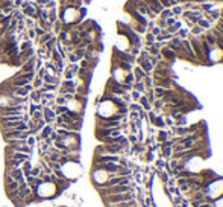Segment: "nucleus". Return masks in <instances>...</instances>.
<instances>
[{
    "label": "nucleus",
    "mask_w": 223,
    "mask_h": 207,
    "mask_svg": "<svg viewBox=\"0 0 223 207\" xmlns=\"http://www.w3.org/2000/svg\"><path fill=\"white\" fill-rule=\"evenodd\" d=\"M137 198V193L135 190L132 192H126V193H114V195H108L102 198L105 204H117V203H123V201H129V200H134Z\"/></svg>",
    "instance_id": "f257e3e1"
},
{
    "label": "nucleus",
    "mask_w": 223,
    "mask_h": 207,
    "mask_svg": "<svg viewBox=\"0 0 223 207\" xmlns=\"http://www.w3.org/2000/svg\"><path fill=\"white\" fill-rule=\"evenodd\" d=\"M206 59L209 64H219L223 62V49L217 44L209 46L208 52H206Z\"/></svg>",
    "instance_id": "f03ea898"
},
{
    "label": "nucleus",
    "mask_w": 223,
    "mask_h": 207,
    "mask_svg": "<svg viewBox=\"0 0 223 207\" xmlns=\"http://www.w3.org/2000/svg\"><path fill=\"white\" fill-rule=\"evenodd\" d=\"M2 136H3V140H9V139L26 140L31 136V133H29V129L28 131H20V129H2Z\"/></svg>",
    "instance_id": "7ed1b4c3"
},
{
    "label": "nucleus",
    "mask_w": 223,
    "mask_h": 207,
    "mask_svg": "<svg viewBox=\"0 0 223 207\" xmlns=\"http://www.w3.org/2000/svg\"><path fill=\"white\" fill-rule=\"evenodd\" d=\"M32 155L29 154H23V152H15V151H9V149H5V159H14V160H18V161H26V160H31Z\"/></svg>",
    "instance_id": "20e7f679"
},
{
    "label": "nucleus",
    "mask_w": 223,
    "mask_h": 207,
    "mask_svg": "<svg viewBox=\"0 0 223 207\" xmlns=\"http://www.w3.org/2000/svg\"><path fill=\"white\" fill-rule=\"evenodd\" d=\"M160 55H161L163 59H165V61H168V62H173V61L176 59V54H175V52L170 49L167 44L160 49Z\"/></svg>",
    "instance_id": "39448f33"
},
{
    "label": "nucleus",
    "mask_w": 223,
    "mask_h": 207,
    "mask_svg": "<svg viewBox=\"0 0 223 207\" xmlns=\"http://www.w3.org/2000/svg\"><path fill=\"white\" fill-rule=\"evenodd\" d=\"M43 119L46 120L47 125H52L55 120H56V114L53 111V108H49V107H44L43 108Z\"/></svg>",
    "instance_id": "423d86ee"
},
{
    "label": "nucleus",
    "mask_w": 223,
    "mask_h": 207,
    "mask_svg": "<svg viewBox=\"0 0 223 207\" xmlns=\"http://www.w3.org/2000/svg\"><path fill=\"white\" fill-rule=\"evenodd\" d=\"M144 2H146V5L150 8V11H152V12H155L156 15H158L160 12L164 9V8H163V5L160 3V0H144Z\"/></svg>",
    "instance_id": "0eeeda50"
},
{
    "label": "nucleus",
    "mask_w": 223,
    "mask_h": 207,
    "mask_svg": "<svg viewBox=\"0 0 223 207\" xmlns=\"http://www.w3.org/2000/svg\"><path fill=\"white\" fill-rule=\"evenodd\" d=\"M20 187V183L17 180H9V181H5V192L6 193H11V192H17Z\"/></svg>",
    "instance_id": "6e6552de"
},
{
    "label": "nucleus",
    "mask_w": 223,
    "mask_h": 207,
    "mask_svg": "<svg viewBox=\"0 0 223 207\" xmlns=\"http://www.w3.org/2000/svg\"><path fill=\"white\" fill-rule=\"evenodd\" d=\"M34 55H35V50H34V47H31V49H28V50H21L20 54H18V59H20L21 64H23V62H26L28 59H31Z\"/></svg>",
    "instance_id": "1a4fd4ad"
},
{
    "label": "nucleus",
    "mask_w": 223,
    "mask_h": 207,
    "mask_svg": "<svg viewBox=\"0 0 223 207\" xmlns=\"http://www.w3.org/2000/svg\"><path fill=\"white\" fill-rule=\"evenodd\" d=\"M41 98H43V92L40 88H34L32 92L29 93V99L34 102V104H40L41 102Z\"/></svg>",
    "instance_id": "9d476101"
},
{
    "label": "nucleus",
    "mask_w": 223,
    "mask_h": 207,
    "mask_svg": "<svg viewBox=\"0 0 223 207\" xmlns=\"http://www.w3.org/2000/svg\"><path fill=\"white\" fill-rule=\"evenodd\" d=\"M138 104L141 105V108H143L144 111H150V110H152V104L149 102V99H147V96H146V95H141V96H140Z\"/></svg>",
    "instance_id": "9b49d317"
},
{
    "label": "nucleus",
    "mask_w": 223,
    "mask_h": 207,
    "mask_svg": "<svg viewBox=\"0 0 223 207\" xmlns=\"http://www.w3.org/2000/svg\"><path fill=\"white\" fill-rule=\"evenodd\" d=\"M132 73H134V76H135V81H143L144 78L147 76V73L144 72L141 67H138V66H135V67L132 69Z\"/></svg>",
    "instance_id": "f8f14e48"
},
{
    "label": "nucleus",
    "mask_w": 223,
    "mask_h": 207,
    "mask_svg": "<svg viewBox=\"0 0 223 207\" xmlns=\"http://www.w3.org/2000/svg\"><path fill=\"white\" fill-rule=\"evenodd\" d=\"M32 166H34V164H32V161H31V160H26V161H23V163H21L20 169L23 171V175H24V178L31 175V169H32Z\"/></svg>",
    "instance_id": "ddd939ff"
},
{
    "label": "nucleus",
    "mask_w": 223,
    "mask_h": 207,
    "mask_svg": "<svg viewBox=\"0 0 223 207\" xmlns=\"http://www.w3.org/2000/svg\"><path fill=\"white\" fill-rule=\"evenodd\" d=\"M170 136H172V133L165 131V129H160L158 134H156V142H158V143H164L165 140H168Z\"/></svg>",
    "instance_id": "4468645a"
},
{
    "label": "nucleus",
    "mask_w": 223,
    "mask_h": 207,
    "mask_svg": "<svg viewBox=\"0 0 223 207\" xmlns=\"http://www.w3.org/2000/svg\"><path fill=\"white\" fill-rule=\"evenodd\" d=\"M23 161H18V160H14V159H5V166L6 169H15V167H20Z\"/></svg>",
    "instance_id": "2eb2a0df"
},
{
    "label": "nucleus",
    "mask_w": 223,
    "mask_h": 207,
    "mask_svg": "<svg viewBox=\"0 0 223 207\" xmlns=\"http://www.w3.org/2000/svg\"><path fill=\"white\" fill-rule=\"evenodd\" d=\"M53 37V32H46L43 37H40V38H36V43H38V46H44L50 38Z\"/></svg>",
    "instance_id": "dca6fc26"
},
{
    "label": "nucleus",
    "mask_w": 223,
    "mask_h": 207,
    "mask_svg": "<svg viewBox=\"0 0 223 207\" xmlns=\"http://www.w3.org/2000/svg\"><path fill=\"white\" fill-rule=\"evenodd\" d=\"M11 17L12 18H15L17 21H23L26 17L23 15V12H21V9H14V11H12V14H11Z\"/></svg>",
    "instance_id": "f3484780"
},
{
    "label": "nucleus",
    "mask_w": 223,
    "mask_h": 207,
    "mask_svg": "<svg viewBox=\"0 0 223 207\" xmlns=\"http://www.w3.org/2000/svg\"><path fill=\"white\" fill-rule=\"evenodd\" d=\"M56 20H58V11H56V8L49 9V21L50 23H55Z\"/></svg>",
    "instance_id": "a211bd4d"
},
{
    "label": "nucleus",
    "mask_w": 223,
    "mask_h": 207,
    "mask_svg": "<svg viewBox=\"0 0 223 207\" xmlns=\"http://www.w3.org/2000/svg\"><path fill=\"white\" fill-rule=\"evenodd\" d=\"M67 107H65V105H55L53 107V111H55V114L56 116H61V114H64V113H67Z\"/></svg>",
    "instance_id": "6ab92c4d"
},
{
    "label": "nucleus",
    "mask_w": 223,
    "mask_h": 207,
    "mask_svg": "<svg viewBox=\"0 0 223 207\" xmlns=\"http://www.w3.org/2000/svg\"><path fill=\"white\" fill-rule=\"evenodd\" d=\"M41 166L40 164H35V166H32V169H31V175L32 177H40L41 175Z\"/></svg>",
    "instance_id": "aec40b11"
},
{
    "label": "nucleus",
    "mask_w": 223,
    "mask_h": 207,
    "mask_svg": "<svg viewBox=\"0 0 223 207\" xmlns=\"http://www.w3.org/2000/svg\"><path fill=\"white\" fill-rule=\"evenodd\" d=\"M43 84H44L43 78H38V76H35V78H34V81H32V87H34V88H41V87H43Z\"/></svg>",
    "instance_id": "412c9836"
},
{
    "label": "nucleus",
    "mask_w": 223,
    "mask_h": 207,
    "mask_svg": "<svg viewBox=\"0 0 223 207\" xmlns=\"http://www.w3.org/2000/svg\"><path fill=\"white\" fill-rule=\"evenodd\" d=\"M62 78H64V79H74V78H76V73H73L71 70H67V69H64V75H62Z\"/></svg>",
    "instance_id": "4be33fe9"
},
{
    "label": "nucleus",
    "mask_w": 223,
    "mask_h": 207,
    "mask_svg": "<svg viewBox=\"0 0 223 207\" xmlns=\"http://www.w3.org/2000/svg\"><path fill=\"white\" fill-rule=\"evenodd\" d=\"M31 47H32V40H24V41L20 44L18 49H20V52H21V50H28V49H31Z\"/></svg>",
    "instance_id": "5701e85b"
},
{
    "label": "nucleus",
    "mask_w": 223,
    "mask_h": 207,
    "mask_svg": "<svg viewBox=\"0 0 223 207\" xmlns=\"http://www.w3.org/2000/svg\"><path fill=\"white\" fill-rule=\"evenodd\" d=\"M41 119H43V110L41 111H35L34 114H31V120H34V122H38Z\"/></svg>",
    "instance_id": "b1692460"
},
{
    "label": "nucleus",
    "mask_w": 223,
    "mask_h": 207,
    "mask_svg": "<svg viewBox=\"0 0 223 207\" xmlns=\"http://www.w3.org/2000/svg\"><path fill=\"white\" fill-rule=\"evenodd\" d=\"M26 143H28L31 148H35V145L38 143V142H36V137H35V136H29L28 139H26Z\"/></svg>",
    "instance_id": "393cba45"
},
{
    "label": "nucleus",
    "mask_w": 223,
    "mask_h": 207,
    "mask_svg": "<svg viewBox=\"0 0 223 207\" xmlns=\"http://www.w3.org/2000/svg\"><path fill=\"white\" fill-rule=\"evenodd\" d=\"M24 23H26V29H34L35 28V20H32L29 17L24 18Z\"/></svg>",
    "instance_id": "a878e982"
},
{
    "label": "nucleus",
    "mask_w": 223,
    "mask_h": 207,
    "mask_svg": "<svg viewBox=\"0 0 223 207\" xmlns=\"http://www.w3.org/2000/svg\"><path fill=\"white\" fill-rule=\"evenodd\" d=\"M23 2H24V0H14V2H12V6H14V9H20L21 5H23Z\"/></svg>",
    "instance_id": "bb28decb"
},
{
    "label": "nucleus",
    "mask_w": 223,
    "mask_h": 207,
    "mask_svg": "<svg viewBox=\"0 0 223 207\" xmlns=\"http://www.w3.org/2000/svg\"><path fill=\"white\" fill-rule=\"evenodd\" d=\"M216 28H217V29H219V31L223 34V18H222V17L217 20V23H216Z\"/></svg>",
    "instance_id": "cd10ccee"
},
{
    "label": "nucleus",
    "mask_w": 223,
    "mask_h": 207,
    "mask_svg": "<svg viewBox=\"0 0 223 207\" xmlns=\"http://www.w3.org/2000/svg\"><path fill=\"white\" fill-rule=\"evenodd\" d=\"M47 2H49V0H35V3H36L38 6H44Z\"/></svg>",
    "instance_id": "c85d7f7f"
},
{
    "label": "nucleus",
    "mask_w": 223,
    "mask_h": 207,
    "mask_svg": "<svg viewBox=\"0 0 223 207\" xmlns=\"http://www.w3.org/2000/svg\"><path fill=\"white\" fill-rule=\"evenodd\" d=\"M197 207H214V204H213V203H203V204H200V206H197Z\"/></svg>",
    "instance_id": "c756f323"
},
{
    "label": "nucleus",
    "mask_w": 223,
    "mask_h": 207,
    "mask_svg": "<svg viewBox=\"0 0 223 207\" xmlns=\"http://www.w3.org/2000/svg\"><path fill=\"white\" fill-rule=\"evenodd\" d=\"M176 3H182L184 5V3H188V0H176Z\"/></svg>",
    "instance_id": "7c9ffc66"
},
{
    "label": "nucleus",
    "mask_w": 223,
    "mask_h": 207,
    "mask_svg": "<svg viewBox=\"0 0 223 207\" xmlns=\"http://www.w3.org/2000/svg\"><path fill=\"white\" fill-rule=\"evenodd\" d=\"M220 17H222V18H223V11H222V12H220Z\"/></svg>",
    "instance_id": "2f4dec72"
},
{
    "label": "nucleus",
    "mask_w": 223,
    "mask_h": 207,
    "mask_svg": "<svg viewBox=\"0 0 223 207\" xmlns=\"http://www.w3.org/2000/svg\"><path fill=\"white\" fill-rule=\"evenodd\" d=\"M211 2H219V0H211Z\"/></svg>",
    "instance_id": "473e14b6"
},
{
    "label": "nucleus",
    "mask_w": 223,
    "mask_h": 207,
    "mask_svg": "<svg viewBox=\"0 0 223 207\" xmlns=\"http://www.w3.org/2000/svg\"><path fill=\"white\" fill-rule=\"evenodd\" d=\"M12 2H14V0H12Z\"/></svg>",
    "instance_id": "72a5a7b5"
}]
</instances>
